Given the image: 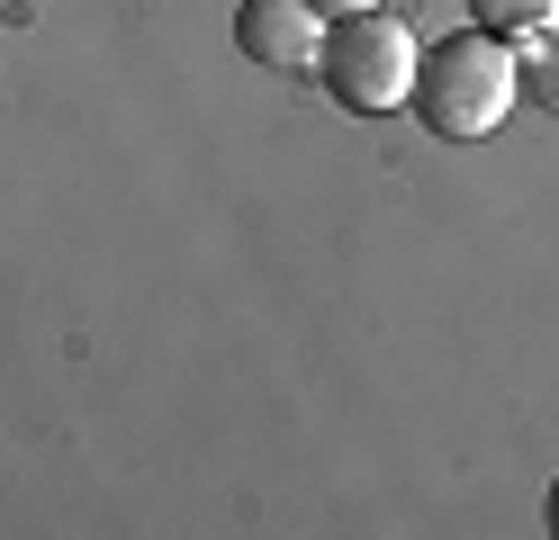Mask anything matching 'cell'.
Listing matches in <instances>:
<instances>
[{
  "mask_svg": "<svg viewBox=\"0 0 559 540\" xmlns=\"http://www.w3.org/2000/svg\"><path fill=\"white\" fill-rule=\"evenodd\" d=\"M542 523H550V540H559V478H550V504H542Z\"/></svg>",
  "mask_w": 559,
  "mask_h": 540,
  "instance_id": "obj_7",
  "label": "cell"
},
{
  "mask_svg": "<svg viewBox=\"0 0 559 540\" xmlns=\"http://www.w3.org/2000/svg\"><path fill=\"white\" fill-rule=\"evenodd\" d=\"M317 10L307 0H243L235 10V46L243 63H262V72H298V63H317Z\"/></svg>",
  "mask_w": 559,
  "mask_h": 540,
  "instance_id": "obj_3",
  "label": "cell"
},
{
  "mask_svg": "<svg viewBox=\"0 0 559 540\" xmlns=\"http://www.w3.org/2000/svg\"><path fill=\"white\" fill-rule=\"evenodd\" d=\"M317 19H353V10H379V0H307Z\"/></svg>",
  "mask_w": 559,
  "mask_h": 540,
  "instance_id": "obj_6",
  "label": "cell"
},
{
  "mask_svg": "<svg viewBox=\"0 0 559 540\" xmlns=\"http://www.w3.org/2000/svg\"><path fill=\"white\" fill-rule=\"evenodd\" d=\"M514 99H542L559 118V27H533V46L514 55Z\"/></svg>",
  "mask_w": 559,
  "mask_h": 540,
  "instance_id": "obj_4",
  "label": "cell"
},
{
  "mask_svg": "<svg viewBox=\"0 0 559 540\" xmlns=\"http://www.w3.org/2000/svg\"><path fill=\"white\" fill-rule=\"evenodd\" d=\"M317 72H325V91L334 108H397L415 91V27L389 19V10H353V19H325L317 36Z\"/></svg>",
  "mask_w": 559,
  "mask_h": 540,
  "instance_id": "obj_2",
  "label": "cell"
},
{
  "mask_svg": "<svg viewBox=\"0 0 559 540\" xmlns=\"http://www.w3.org/2000/svg\"><path fill=\"white\" fill-rule=\"evenodd\" d=\"M469 19L487 36H533V27H559V0H469Z\"/></svg>",
  "mask_w": 559,
  "mask_h": 540,
  "instance_id": "obj_5",
  "label": "cell"
},
{
  "mask_svg": "<svg viewBox=\"0 0 559 540\" xmlns=\"http://www.w3.org/2000/svg\"><path fill=\"white\" fill-rule=\"evenodd\" d=\"M406 99H415V118H425L433 135H451V144L497 135L506 108H514V55H506V36H487V27L433 36V46L415 55V91Z\"/></svg>",
  "mask_w": 559,
  "mask_h": 540,
  "instance_id": "obj_1",
  "label": "cell"
}]
</instances>
